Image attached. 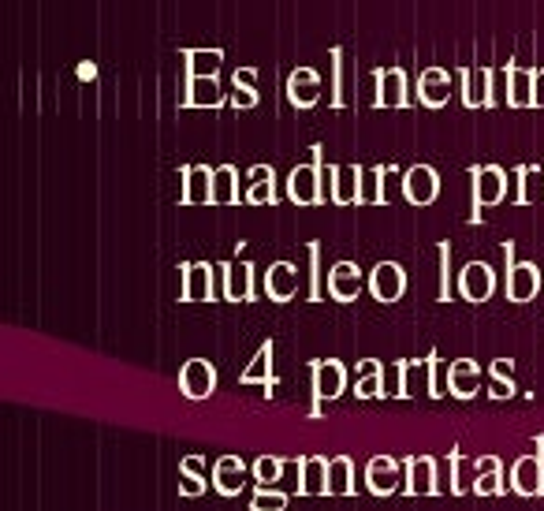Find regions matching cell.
Wrapping results in <instances>:
<instances>
[{"label":"cell","instance_id":"1","mask_svg":"<svg viewBox=\"0 0 544 511\" xmlns=\"http://www.w3.org/2000/svg\"><path fill=\"white\" fill-rule=\"evenodd\" d=\"M287 198H291L295 206H321V202L328 198L325 165H321V146H313L310 165L291 168V176H287Z\"/></svg>","mask_w":544,"mask_h":511},{"label":"cell","instance_id":"2","mask_svg":"<svg viewBox=\"0 0 544 511\" xmlns=\"http://www.w3.org/2000/svg\"><path fill=\"white\" fill-rule=\"evenodd\" d=\"M537 452H522L507 470V485L518 497H544V433L533 437Z\"/></svg>","mask_w":544,"mask_h":511},{"label":"cell","instance_id":"3","mask_svg":"<svg viewBox=\"0 0 544 511\" xmlns=\"http://www.w3.org/2000/svg\"><path fill=\"white\" fill-rule=\"evenodd\" d=\"M351 385V370L340 359H321L310 366V392H313V418H321V403L340 400Z\"/></svg>","mask_w":544,"mask_h":511},{"label":"cell","instance_id":"4","mask_svg":"<svg viewBox=\"0 0 544 511\" xmlns=\"http://www.w3.org/2000/svg\"><path fill=\"white\" fill-rule=\"evenodd\" d=\"M403 493L407 497H440L444 485H440V459L436 456H407L403 459Z\"/></svg>","mask_w":544,"mask_h":511},{"label":"cell","instance_id":"5","mask_svg":"<svg viewBox=\"0 0 544 511\" xmlns=\"http://www.w3.org/2000/svg\"><path fill=\"white\" fill-rule=\"evenodd\" d=\"M504 258H507V299L511 303H533L537 291H541V265L537 262H515V243H504Z\"/></svg>","mask_w":544,"mask_h":511},{"label":"cell","instance_id":"6","mask_svg":"<svg viewBox=\"0 0 544 511\" xmlns=\"http://www.w3.org/2000/svg\"><path fill=\"white\" fill-rule=\"evenodd\" d=\"M470 180H474V213H470V221L481 224V209L500 206L507 198V172L500 165H477L470 168Z\"/></svg>","mask_w":544,"mask_h":511},{"label":"cell","instance_id":"7","mask_svg":"<svg viewBox=\"0 0 544 511\" xmlns=\"http://www.w3.org/2000/svg\"><path fill=\"white\" fill-rule=\"evenodd\" d=\"M217 273L220 265L213 262H183L179 265V299L183 303H209L217 295Z\"/></svg>","mask_w":544,"mask_h":511},{"label":"cell","instance_id":"8","mask_svg":"<svg viewBox=\"0 0 544 511\" xmlns=\"http://www.w3.org/2000/svg\"><path fill=\"white\" fill-rule=\"evenodd\" d=\"M496 273H492L489 262H466L459 273H455V291H459V299H466V303H489L492 295H496Z\"/></svg>","mask_w":544,"mask_h":511},{"label":"cell","instance_id":"9","mask_svg":"<svg viewBox=\"0 0 544 511\" xmlns=\"http://www.w3.org/2000/svg\"><path fill=\"white\" fill-rule=\"evenodd\" d=\"M362 489L369 497H392L403 489V463L395 456H373L362 470Z\"/></svg>","mask_w":544,"mask_h":511},{"label":"cell","instance_id":"10","mask_svg":"<svg viewBox=\"0 0 544 511\" xmlns=\"http://www.w3.org/2000/svg\"><path fill=\"white\" fill-rule=\"evenodd\" d=\"M362 288H369V277L354 262H336L325 273V291L332 303H354L362 295Z\"/></svg>","mask_w":544,"mask_h":511},{"label":"cell","instance_id":"11","mask_svg":"<svg viewBox=\"0 0 544 511\" xmlns=\"http://www.w3.org/2000/svg\"><path fill=\"white\" fill-rule=\"evenodd\" d=\"M407 284H410L407 269L399 262H377L373 265V273H369V295L384 306L399 303V299L407 295Z\"/></svg>","mask_w":544,"mask_h":511},{"label":"cell","instance_id":"12","mask_svg":"<svg viewBox=\"0 0 544 511\" xmlns=\"http://www.w3.org/2000/svg\"><path fill=\"white\" fill-rule=\"evenodd\" d=\"M179 392L194 403L209 400L217 392V366L209 359H187L179 370Z\"/></svg>","mask_w":544,"mask_h":511},{"label":"cell","instance_id":"13","mask_svg":"<svg viewBox=\"0 0 544 511\" xmlns=\"http://www.w3.org/2000/svg\"><path fill=\"white\" fill-rule=\"evenodd\" d=\"M295 467V497H328V456H299Z\"/></svg>","mask_w":544,"mask_h":511},{"label":"cell","instance_id":"14","mask_svg":"<svg viewBox=\"0 0 544 511\" xmlns=\"http://www.w3.org/2000/svg\"><path fill=\"white\" fill-rule=\"evenodd\" d=\"M272 351H276V344L272 340H265V344L258 347V355L246 362L243 373H239V385H261V396L265 400H272L276 396V388H280V377H276V370H272Z\"/></svg>","mask_w":544,"mask_h":511},{"label":"cell","instance_id":"15","mask_svg":"<svg viewBox=\"0 0 544 511\" xmlns=\"http://www.w3.org/2000/svg\"><path fill=\"white\" fill-rule=\"evenodd\" d=\"M179 180H183V194H179L183 206H213V180H217V168L183 165L179 168Z\"/></svg>","mask_w":544,"mask_h":511},{"label":"cell","instance_id":"16","mask_svg":"<svg viewBox=\"0 0 544 511\" xmlns=\"http://www.w3.org/2000/svg\"><path fill=\"white\" fill-rule=\"evenodd\" d=\"M362 165H332L325 168L328 180V198L336 206H358V194H362Z\"/></svg>","mask_w":544,"mask_h":511},{"label":"cell","instance_id":"17","mask_svg":"<svg viewBox=\"0 0 544 511\" xmlns=\"http://www.w3.org/2000/svg\"><path fill=\"white\" fill-rule=\"evenodd\" d=\"M403 194L410 206H433L440 198V172L433 165H410L403 176Z\"/></svg>","mask_w":544,"mask_h":511},{"label":"cell","instance_id":"18","mask_svg":"<svg viewBox=\"0 0 544 511\" xmlns=\"http://www.w3.org/2000/svg\"><path fill=\"white\" fill-rule=\"evenodd\" d=\"M246 478H250V467H246V459L239 456H220L217 463H213V470H209V482H213V489H217L220 497H239L246 489Z\"/></svg>","mask_w":544,"mask_h":511},{"label":"cell","instance_id":"19","mask_svg":"<svg viewBox=\"0 0 544 511\" xmlns=\"http://www.w3.org/2000/svg\"><path fill=\"white\" fill-rule=\"evenodd\" d=\"M481 392V362L477 359H455L448 362V396L451 400H474Z\"/></svg>","mask_w":544,"mask_h":511},{"label":"cell","instance_id":"20","mask_svg":"<svg viewBox=\"0 0 544 511\" xmlns=\"http://www.w3.org/2000/svg\"><path fill=\"white\" fill-rule=\"evenodd\" d=\"M474 470H477V478L470 489H474L477 497H504L507 489H511L504 474V459L496 456V452H492V456H477Z\"/></svg>","mask_w":544,"mask_h":511},{"label":"cell","instance_id":"21","mask_svg":"<svg viewBox=\"0 0 544 511\" xmlns=\"http://www.w3.org/2000/svg\"><path fill=\"white\" fill-rule=\"evenodd\" d=\"M463 79V105L466 109H485L492 105V86H496V71L492 68H463L459 71Z\"/></svg>","mask_w":544,"mask_h":511},{"label":"cell","instance_id":"22","mask_svg":"<svg viewBox=\"0 0 544 511\" xmlns=\"http://www.w3.org/2000/svg\"><path fill=\"white\" fill-rule=\"evenodd\" d=\"M220 277H224V299L228 303H250L254 299V265L250 262H224Z\"/></svg>","mask_w":544,"mask_h":511},{"label":"cell","instance_id":"23","mask_svg":"<svg viewBox=\"0 0 544 511\" xmlns=\"http://www.w3.org/2000/svg\"><path fill=\"white\" fill-rule=\"evenodd\" d=\"M451 71L444 68H425L418 75V101H422L425 109H444L451 101Z\"/></svg>","mask_w":544,"mask_h":511},{"label":"cell","instance_id":"24","mask_svg":"<svg viewBox=\"0 0 544 511\" xmlns=\"http://www.w3.org/2000/svg\"><path fill=\"white\" fill-rule=\"evenodd\" d=\"M287 101L295 109H313L321 101V75L313 68H295L287 75Z\"/></svg>","mask_w":544,"mask_h":511},{"label":"cell","instance_id":"25","mask_svg":"<svg viewBox=\"0 0 544 511\" xmlns=\"http://www.w3.org/2000/svg\"><path fill=\"white\" fill-rule=\"evenodd\" d=\"M407 71L381 68L377 71V109H407Z\"/></svg>","mask_w":544,"mask_h":511},{"label":"cell","instance_id":"26","mask_svg":"<svg viewBox=\"0 0 544 511\" xmlns=\"http://www.w3.org/2000/svg\"><path fill=\"white\" fill-rule=\"evenodd\" d=\"M265 295L272 303H291L299 295V269L291 262H276L265 273Z\"/></svg>","mask_w":544,"mask_h":511},{"label":"cell","instance_id":"27","mask_svg":"<svg viewBox=\"0 0 544 511\" xmlns=\"http://www.w3.org/2000/svg\"><path fill=\"white\" fill-rule=\"evenodd\" d=\"M243 202H250V206H272L276 202V172H272V165H254L246 172Z\"/></svg>","mask_w":544,"mask_h":511},{"label":"cell","instance_id":"28","mask_svg":"<svg viewBox=\"0 0 544 511\" xmlns=\"http://www.w3.org/2000/svg\"><path fill=\"white\" fill-rule=\"evenodd\" d=\"M507 79V105L511 109H533V83H537V68H518V64H511V68L504 71Z\"/></svg>","mask_w":544,"mask_h":511},{"label":"cell","instance_id":"29","mask_svg":"<svg viewBox=\"0 0 544 511\" xmlns=\"http://www.w3.org/2000/svg\"><path fill=\"white\" fill-rule=\"evenodd\" d=\"M358 377H354V400H384V362L358 359Z\"/></svg>","mask_w":544,"mask_h":511},{"label":"cell","instance_id":"30","mask_svg":"<svg viewBox=\"0 0 544 511\" xmlns=\"http://www.w3.org/2000/svg\"><path fill=\"white\" fill-rule=\"evenodd\" d=\"M224 101L232 97L224 94L220 79H187V97H183L187 109H220Z\"/></svg>","mask_w":544,"mask_h":511},{"label":"cell","instance_id":"31","mask_svg":"<svg viewBox=\"0 0 544 511\" xmlns=\"http://www.w3.org/2000/svg\"><path fill=\"white\" fill-rule=\"evenodd\" d=\"M515 392H518V385H515V359H496L489 366V400H496V403H507V400H515Z\"/></svg>","mask_w":544,"mask_h":511},{"label":"cell","instance_id":"32","mask_svg":"<svg viewBox=\"0 0 544 511\" xmlns=\"http://www.w3.org/2000/svg\"><path fill=\"white\" fill-rule=\"evenodd\" d=\"M354 489H358L354 459L351 456L328 459V497H354Z\"/></svg>","mask_w":544,"mask_h":511},{"label":"cell","instance_id":"33","mask_svg":"<svg viewBox=\"0 0 544 511\" xmlns=\"http://www.w3.org/2000/svg\"><path fill=\"white\" fill-rule=\"evenodd\" d=\"M187 79H217L224 68V49H187Z\"/></svg>","mask_w":544,"mask_h":511},{"label":"cell","instance_id":"34","mask_svg":"<svg viewBox=\"0 0 544 511\" xmlns=\"http://www.w3.org/2000/svg\"><path fill=\"white\" fill-rule=\"evenodd\" d=\"M243 202V183H239V168L220 165L217 180H213V206H239Z\"/></svg>","mask_w":544,"mask_h":511},{"label":"cell","instance_id":"35","mask_svg":"<svg viewBox=\"0 0 544 511\" xmlns=\"http://www.w3.org/2000/svg\"><path fill=\"white\" fill-rule=\"evenodd\" d=\"M384 176H388V165H373L362 172V194H358V206H384Z\"/></svg>","mask_w":544,"mask_h":511},{"label":"cell","instance_id":"36","mask_svg":"<svg viewBox=\"0 0 544 511\" xmlns=\"http://www.w3.org/2000/svg\"><path fill=\"white\" fill-rule=\"evenodd\" d=\"M440 482H444V493L451 497H463L466 482H463V448H451L444 467H440Z\"/></svg>","mask_w":544,"mask_h":511},{"label":"cell","instance_id":"37","mask_svg":"<svg viewBox=\"0 0 544 511\" xmlns=\"http://www.w3.org/2000/svg\"><path fill=\"white\" fill-rule=\"evenodd\" d=\"M287 463L291 459L284 456H272V452H265V456L254 459V482L258 485H276V482H284V474H287Z\"/></svg>","mask_w":544,"mask_h":511},{"label":"cell","instance_id":"38","mask_svg":"<svg viewBox=\"0 0 544 511\" xmlns=\"http://www.w3.org/2000/svg\"><path fill=\"white\" fill-rule=\"evenodd\" d=\"M291 508V493L276 489V485H254L250 511H287Z\"/></svg>","mask_w":544,"mask_h":511},{"label":"cell","instance_id":"39","mask_svg":"<svg viewBox=\"0 0 544 511\" xmlns=\"http://www.w3.org/2000/svg\"><path fill=\"white\" fill-rule=\"evenodd\" d=\"M384 400H407V362H388L384 366Z\"/></svg>","mask_w":544,"mask_h":511},{"label":"cell","instance_id":"40","mask_svg":"<svg viewBox=\"0 0 544 511\" xmlns=\"http://www.w3.org/2000/svg\"><path fill=\"white\" fill-rule=\"evenodd\" d=\"M429 400H444L448 396V366L440 362V355H429V392H425Z\"/></svg>","mask_w":544,"mask_h":511},{"label":"cell","instance_id":"41","mask_svg":"<svg viewBox=\"0 0 544 511\" xmlns=\"http://www.w3.org/2000/svg\"><path fill=\"white\" fill-rule=\"evenodd\" d=\"M429 392V359H414L407 362V400Z\"/></svg>","mask_w":544,"mask_h":511},{"label":"cell","instance_id":"42","mask_svg":"<svg viewBox=\"0 0 544 511\" xmlns=\"http://www.w3.org/2000/svg\"><path fill=\"white\" fill-rule=\"evenodd\" d=\"M436 254H440V303H448L451 299V243H440L436 247Z\"/></svg>","mask_w":544,"mask_h":511},{"label":"cell","instance_id":"43","mask_svg":"<svg viewBox=\"0 0 544 511\" xmlns=\"http://www.w3.org/2000/svg\"><path fill=\"white\" fill-rule=\"evenodd\" d=\"M209 478H205V474H179V497H187V500H198L205 493V489H209Z\"/></svg>","mask_w":544,"mask_h":511},{"label":"cell","instance_id":"44","mask_svg":"<svg viewBox=\"0 0 544 511\" xmlns=\"http://www.w3.org/2000/svg\"><path fill=\"white\" fill-rule=\"evenodd\" d=\"M321 243H310V303L321 299Z\"/></svg>","mask_w":544,"mask_h":511},{"label":"cell","instance_id":"45","mask_svg":"<svg viewBox=\"0 0 544 511\" xmlns=\"http://www.w3.org/2000/svg\"><path fill=\"white\" fill-rule=\"evenodd\" d=\"M258 86H232V105L235 109H258Z\"/></svg>","mask_w":544,"mask_h":511},{"label":"cell","instance_id":"46","mask_svg":"<svg viewBox=\"0 0 544 511\" xmlns=\"http://www.w3.org/2000/svg\"><path fill=\"white\" fill-rule=\"evenodd\" d=\"M537 176L533 165H518L515 168V180H518V206H530V180Z\"/></svg>","mask_w":544,"mask_h":511},{"label":"cell","instance_id":"47","mask_svg":"<svg viewBox=\"0 0 544 511\" xmlns=\"http://www.w3.org/2000/svg\"><path fill=\"white\" fill-rule=\"evenodd\" d=\"M202 467H205V459L194 452V456H183L179 459V474H202Z\"/></svg>","mask_w":544,"mask_h":511},{"label":"cell","instance_id":"48","mask_svg":"<svg viewBox=\"0 0 544 511\" xmlns=\"http://www.w3.org/2000/svg\"><path fill=\"white\" fill-rule=\"evenodd\" d=\"M544 105V68H537V83H533V109Z\"/></svg>","mask_w":544,"mask_h":511}]
</instances>
